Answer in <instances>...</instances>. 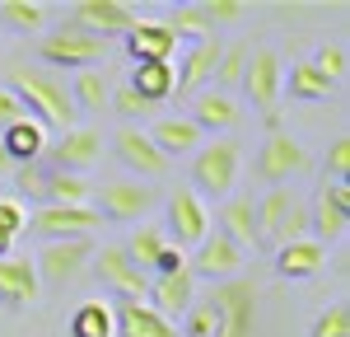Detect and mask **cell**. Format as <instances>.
Masks as SVG:
<instances>
[{
	"label": "cell",
	"mask_w": 350,
	"mask_h": 337,
	"mask_svg": "<svg viewBox=\"0 0 350 337\" xmlns=\"http://www.w3.org/2000/svg\"><path fill=\"white\" fill-rule=\"evenodd\" d=\"M126 52L135 56V66H140V61H173L178 33L163 24V19H140V24L126 33Z\"/></svg>",
	"instance_id": "22"
},
{
	"label": "cell",
	"mask_w": 350,
	"mask_h": 337,
	"mask_svg": "<svg viewBox=\"0 0 350 337\" xmlns=\"http://www.w3.org/2000/svg\"><path fill=\"white\" fill-rule=\"evenodd\" d=\"M168 229H173L168 244H178V249L187 253L215 229V216H211V206L191 192V188H173L168 192Z\"/></svg>",
	"instance_id": "7"
},
{
	"label": "cell",
	"mask_w": 350,
	"mask_h": 337,
	"mask_svg": "<svg viewBox=\"0 0 350 337\" xmlns=\"http://www.w3.org/2000/svg\"><path fill=\"white\" fill-rule=\"evenodd\" d=\"M94 272H98V281H103V286H112L122 300H140V295L150 290L145 272H140L131 258H126V249H122V244H108V249L94 253Z\"/></svg>",
	"instance_id": "14"
},
{
	"label": "cell",
	"mask_w": 350,
	"mask_h": 337,
	"mask_svg": "<svg viewBox=\"0 0 350 337\" xmlns=\"http://www.w3.org/2000/svg\"><path fill=\"white\" fill-rule=\"evenodd\" d=\"M211 300L219 305V333L215 337H252L257 333V286L247 277L219 281L211 290Z\"/></svg>",
	"instance_id": "6"
},
{
	"label": "cell",
	"mask_w": 350,
	"mask_h": 337,
	"mask_svg": "<svg viewBox=\"0 0 350 337\" xmlns=\"http://www.w3.org/2000/svg\"><path fill=\"white\" fill-rule=\"evenodd\" d=\"M28 225L47 239H89V229L103 225V216L94 206H38Z\"/></svg>",
	"instance_id": "15"
},
{
	"label": "cell",
	"mask_w": 350,
	"mask_h": 337,
	"mask_svg": "<svg viewBox=\"0 0 350 337\" xmlns=\"http://www.w3.org/2000/svg\"><path fill=\"white\" fill-rule=\"evenodd\" d=\"M70 337H117V319H112L108 300H84L70 314Z\"/></svg>",
	"instance_id": "31"
},
{
	"label": "cell",
	"mask_w": 350,
	"mask_h": 337,
	"mask_svg": "<svg viewBox=\"0 0 350 337\" xmlns=\"http://www.w3.org/2000/svg\"><path fill=\"white\" fill-rule=\"evenodd\" d=\"M112 150H117V160L131 168V173H140V183H145V178H163V173L173 168V160H163L159 145L145 136V127H122V132L112 136Z\"/></svg>",
	"instance_id": "13"
},
{
	"label": "cell",
	"mask_w": 350,
	"mask_h": 337,
	"mask_svg": "<svg viewBox=\"0 0 350 337\" xmlns=\"http://www.w3.org/2000/svg\"><path fill=\"white\" fill-rule=\"evenodd\" d=\"M10 94L47 132H70L75 127V99H70L66 80L52 75V71H10Z\"/></svg>",
	"instance_id": "1"
},
{
	"label": "cell",
	"mask_w": 350,
	"mask_h": 337,
	"mask_svg": "<svg viewBox=\"0 0 350 337\" xmlns=\"http://www.w3.org/2000/svg\"><path fill=\"white\" fill-rule=\"evenodd\" d=\"M42 61L47 66H70V71H89L94 61H103V52H108V38H98V33H89V28L80 24H66L56 28V33H47L42 38Z\"/></svg>",
	"instance_id": "5"
},
{
	"label": "cell",
	"mask_w": 350,
	"mask_h": 337,
	"mask_svg": "<svg viewBox=\"0 0 350 337\" xmlns=\"http://www.w3.org/2000/svg\"><path fill=\"white\" fill-rule=\"evenodd\" d=\"M131 89L150 103V108L168 103V99L178 94V71H173V61H140V66L131 71Z\"/></svg>",
	"instance_id": "28"
},
{
	"label": "cell",
	"mask_w": 350,
	"mask_h": 337,
	"mask_svg": "<svg viewBox=\"0 0 350 337\" xmlns=\"http://www.w3.org/2000/svg\"><path fill=\"white\" fill-rule=\"evenodd\" d=\"M42 160H52V168H61V173H84L94 160H103V132L70 127V132H61L56 140H47V155Z\"/></svg>",
	"instance_id": "10"
},
{
	"label": "cell",
	"mask_w": 350,
	"mask_h": 337,
	"mask_svg": "<svg viewBox=\"0 0 350 337\" xmlns=\"http://www.w3.org/2000/svg\"><path fill=\"white\" fill-rule=\"evenodd\" d=\"M285 89H290V99H304V103H323L327 94L336 89V84L327 80L323 71L313 66V61H295L290 66V75H285Z\"/></svg>",
	"instance_id": "30"
},
{
	"label": "cell",
	"mask_w": 350,
	"mask_h": 337,
	"mask_svg": "<svg viewBox=\"0 0 350 337\" xmlns=\"http://www.w3.org/2000/svg\"><path fill=\"white\" fill-rule=\"evenodd\" d=\"M257 234H262V244H295V239H313L308 234V206L295 201V197L285 192V188H271L257 206Z\"/></svg>",
	"instance_id": "4"
},
{
	"label": "cell",
	"mask_w": 350,
	"mask_h": 337,
	"mask_svg": "<svg viewBox=\"0 0 350 337\" xmlns=\"http://www.w3.org/2000/svg\"><path fill=\"white\" fill-rule=\"evenodd\" d=\"M42 300V281L33 272V262L28 258H0V305L10 309H33Z\"/></svg>",
	"instance_id": "18"
},
{
	"label": "cell",
	"mask_w": 350,
	"mask_h": 337,
	"mask_svg": "<svg viewBox=\"0 0 350 337\" xmlns=\"http://www.w3.org/2000/svg\"><path fill=\"white\" fill-rule=\"evenodd\" d=\"M163 244H168V229H163L159 221H145V225H135L131 244H122V249H126V258L145 272V267H154V258L163 253Z\"/></svg>",
	"instance_id": "32"
},
{
	"label": "cell",
	"mask_w": 350,
	"mask_h": 337,
	"mask_svg": "<svg viewBox=\"0 0 350 337\" xmlns=\"http://www.w3.org/2000/svg\"><path fill=\"white\" fill-rule=\"evenodd\" d=\"M112 319H117V337H178V323L154 314L145 300H122Z\"/></svg>",
	"instance_id": "25"
},
{
	"label": "cell",
	"mask_w": 350,
	"mask_h": 337,
	"mask_svg": "<svg viewBox=\"0 0 350 337\" xmlns=\"http://www.w3.org/2000/svg\"><path fill=\"white\" fill-rule=\"evenodd\" d=\"M145 295H150L145 305L173 323V319H183V314L191 309V300H196V277H191V272H178V277H154V286H150Z\"/></svg>",
	"instance_id": "23"
},
{
	"label": "cell",
	"mask_w": 350,
	"mask_h": 337,
	"mask_svg": "<svg viewBox=\"0 0 350 337\" xmlns=\"http://www.w3.org/2000/svg\"><path fill=\"white\" fill-rule=\"evenodd\" d=\"M219 333V305L211 295H196L191 309L183 314V337H215Z\"/></svg>",
	"instance_id": "34"
},
{
	"label": "cell",
	"mask_w": 350,
	"mask_h": 337,
	"mask_svg": "<svg viewBox=\"0 0 350 337\" xmlns=\"http://www.w3.org/2000/svg\"><path fill=\"white\" fill-rule=\"evenodd\" d=\"M5 168H10V155H5V145H0V173H5Z\"/></svg>",
	"instance_id": "46"
},
{
	"label": "cell",
	"mask_w": 350,
	"mask_h": 337,
	"mask_svg": "<svg viewBox=\"0 0 350 337\" xmlns=\"http://www.w3.org/2000/svg\"><path fill=\"white\" fill-rule=\"evenodd\" d=\"M308 337H350V309L346 305H327L313 319V333Z\"/></svg>",
	"instance_id": "37"
},
{
	"label": "cell",
	"mask_w": 350,
	"mask_h": 337,
	"mask_svg": "<svg viewBox=\"0 0 350 337\" xmlns=\"http://www.w3.org/2000/svg\"><path fill=\"white\" fill-rule=\"evenodd\" d=\"M243 66H247V47H224V56H219V66H215V89L219 94H234L243 84Z\"/></svg>",
	"instance_id": "35"
},
{
	"label": "cell",
	"mask_w": 350,
	"mask_h": 337,
	"mask_svg": "<svg viewBox=\"0 0 350 337\" xmlns=\"http://www.w3.org/2000/svg\"><path fill=\"white\" fill-rule=\"evenodd\" d=\"M215 229L234 244L239 253H257L262 249V234H257V211H252V197H229L215 216Z\"/></svg>",
	"instance_id": "19"
},
{
	"label": "cell",
	"mask_w": 350,
	"mask_h": 337,
	"mask_svg": "<svg viewBox=\"0 0 350 337\" xmlns=\"http://www.w3.org/2000/svg\"><path fill=\"white\" fill-rule=\"evenodd\" d=\"M42 5H28V0H10V5H0V24H10L14 33H33V28H42Z\"/></svg>",
	"instance_id": "36"
},
{
	"label": "cell",
	"mask_w": 350,
	"mask_h": 337,
	"mask_svg": "<svg viewBox=\"0 0 350 337\" xmlns=\"http://www.w3.org/2000/svg\"><path fill=\"white\" fill-rule=\"evenodd\" d=\"M89 183L80 173H61V168H42L38 183V206H89Z\"/></svg>",
	"instance_id": "29"
},
{
	"label": "cell",
	"mask_w": 350,
	"mask_h": 337,
	"mask_svg": "<svg viewBox=\"0 0 350 337\" xmlns=\"http://www.w3.org/2000/svg\"><path fill=\"white\" fill-rule=\"evenodd\" d=\"M323 267H327V244H318V239H295V244L275 249V272L285 281H308Z\"/></svg>",
	"instance_id": "24"
},
{
	"label": "cell",
	"mask_w": 350,
	"mask_h": 337,
	"mask_svg": "<svg viewBox=\"0 0 350 337\" xmlns=\"http://www.w3.org/2000/svg\"><path fill=\"white\" fill-rule=\"evenodd\" d=\"M243 94H247V103L267 117L271 132H280V94H285V66H280V56L275 47H252L247 52V66H243Z\"/></svg>",
	"instance_id": "3"
},
{
	"label": "cell",
	"mask_w": 350,
	"mask_h": 337,
	"mask_svg": "<svg viewBox=\"0 0 350 337\" xmlns=\"http://www.w3.org/2000/svg\"><path fill=\"white\" fill-rule=\"evenodd\" d=\"M10 244H14V239H10V234H0V258H10Z\"/></svg>",
	"instance_id": "45"
},
{
	"label": "cell",
	"mask_w": 350,
	"mask_h": 337,
	"mask_svg": "<svg viewBox=\"0 0 350 337\" xmlns=\"http://www.w3.org/2000/svg\"><path fill=\"white\" fill-rule=\"evenodd\" d=\"M346 225H350V188L323 178V188L313 192V206H308V234L318 244H336V239H346Z\"/></svg>",
	"instance_id": "8"
},
{
	"label": "cell",
	"mask_w": 350,
	"mask_h": 337,
	"mask_svg": "<svg viewBox=\"0 0 350 337\" xmlns=\"http://www.w3.org/2000/svg\"><path fill=\"white\" fill-rule=\"evenodd\" d=\"M24 225H28V211L19 206V201L0 197V234H10V239H14V234H19Z\"/></svg>",
	"instance_id": "42"
},
{
	"label": "cell",
	"mask_w": 350,
	"mask_h": 337,
	"mask_svg": "<svg viewBox=\"0 0 350 337\" xmlns=\"http://www.w3.org/2000/svg\"><path fill=\"white\" fill-rule=\"evenodd\" d=\"M108 80H103V71H94V66H89V71H80V75H75V84H70V99H75V112H103L108 108Z\"/></svg>",
	"instance_id": "33"
},
{
	"label": "cell",
	"mask_w": 350,
	"mask_h": 337,
	"mask_svg": "<svg viewBox=\"0 0 350 337\" xmlns=\"http://www.w3.org/2000/svg\"><path fill=\"white\" fill-rule=\"evenodd\" d=\"M350 173V136H336L327 145V183H346Z\"/></svg>",
	"instance_id": "41"
},
{
	"label": "cell",
	"mask_w": 350,
	"mask_h": 337,
	"mask_svg": "<svg viewBox=\"0 0 350 337\" xmlns=\"http://www.w3.org/2000/svg\"><path fill=\"white\" fill-rule=\"evenodd\" d=\"M219 56H224V38H219V33L196 38L187 61H183V71H178V94H201V89L211 84V75H215Z\"/></svg>",
	"instance_id": "20"
},
{
	"label": "cell",
	"mask_w": 350,
	"mask_h": 337,
	"mask_svg": "<svg viewBox=\"0 0 350 337\" xmlns=\"http://www.w3.org/2000/svg\"><path fill=\"white\" fill-rule=\"evenodd\" d=\"M89 258H94V244H89V239H47V244L38 249L33 272H38L42 286H66V281H75L84 272Z\"/></svg>",
	"instance_id": "9"
},
{
	"label": "cell",
	"mask_w": 350,
	"mask_h": 337,
	"mask_svg": "<svg viewBox=\"0 0 350 337\" xmlns=\"http://www.w3.org/2000/svg\"><path fill=\"white\" fill-rule=\"evenodd\" d=\"M154 206V188H145V183H103L98 188V216H108V221H140L145 211Z\"/></svg>",
	"instance_id": "17"
},
{
	"label": "cell",
	"mask_w": 350,
	"mask_h": 337,
	"mask_svg": "<svg viewBox=\"0 0 350 337\" xmlns=\"http://www.w3.org/2000/svg\"><path fill=\"white\" fill-rule=\"evenodd\" d=\"M187 117L201 132H229V127L239 122V99H234V94H219V89H201V94H191Z\"/></svg>",
	"instance_id": "27"
},
{
	"label": "cell",
	"mask_w": 350,
	"mask_h": 337,
	"mask_svg": "<svg viewBox=\"0 0 350 337\" xmlns=\"http://www.w3.org/2000/svg\"><path fill=\"white\" fill-rule=\"evenodd\" d=\"M178 272H187V253L178 244H163V253L154 258V277H178Z\"/></svg>",
	"instance_id": "43"
},
{
	"label": "cell",
	"mask_w": 350,
	"mask_h": 337,
	"mask_svg": "<svg viewBox=\"0 0 350 337\" xmlns=\"http://www.w3.org/2000/svg\"><path fill=\"white\" fill-rule=\"evenodd\" d=\"M145 136L159 145L163 160H178V155H196L206 145V132L191 122V117H154V127Z\"/></svg>",
	"instance_id": "21"
},
{
	"label": "cell",
	"mask_w": 350,
	"mask_h": 337,
	"mask_svg": "<svg viewBox=\"0 0 350 337\" xmlns=\"http://www.w3.org/2000/svg\"><path fill=\"white\" fill-rule=\"evenodd\" d=\"M70 24L108 38V33H131V28L140 24V14H135L126 0H80V5L70 10Z\"/></svg>",
	"instance_id": "16"
},
{
	"label": "cell",
	"mask_w": 350,
	"mask_h": 337,
	"mask_svg": "<svg viewBox=\"0 0 350 337\" xmlns=\"http://www.w3.org/2000/svg\"><path fill=\"white\" fill-rule=\"evenodd\" d=\"M24 117H28L24 103H19L10 89H0V132H5V127H14V122H24Z\"/></svg>",
	"instance_id": "44"
},
{
	"label": "cell",
	"mask_w": 350,
	"mask_h": 337,
	"mask_svg": "<svg viewBox=\"0 0 350 337\" xmlns=\"http://www.w3.org/2000/svg\"><path fill=\"white\" fill-rule=\"evenodd\" d=\"M304 168H308V150H304L290 132H267L262 150H257V178L285 183L290 173H304Z\"/></svg>",
	"instance_id": "12"
},
{
	"label": "cell",
	"mask_w": 350,
	"mask_h": 337,
	"mask_svg": "<svg viewBox=\"0 0 350 337\" xmlns=\"http://www.w3.org/2000/svg\"><path fill=\"white\" fill-rule=\"evenodd\" d=\"M196 10H201V19L215 28V24H239L243 14H247V5L239 0H196Z\"/></svg>",
	"instance_id": "38"
},
{
	"label": "cell",
	"mask_w": 350,
	"mask_h": 337,
	"mask_svg": "<svg viewBox=\"0 0 350 337\" xmlns=\"http://www.w3.org/2000/svg\"><path fill=\"white\" fill-rule=\"evenodd\" d=\"M239 267H243V253L219 234V229H211L196 249H191V258H187V272L191 277H206V281H234L239 277Z\"/></svg>",
	"instance_id": "11"
},
{
	"label": "cell",
	"mask_w": 350,
	"mask_h": 337,
	"mask_svg": "<svg viewBox=\"0 0 350 337\" xmlns=\"http://www.w3.org/2000/svg\"><path fill=\"white\" fill-rule=\"evenodd\" d=\"M108 108H112V112H122V117H126V127H131V117H145V112H154V108H150V103H145V99H140V94L131 89V84L112 89V94H108Z\"/></svg>",
	"instance_id": "39"
},
{
	"label": "cell",
	"mask_w": 350,
	"mask_h": 337,
	"mask_svg": "<svg viewBox=\"0 0 350 337\" xmlns=\"http://www.w3.org/2000/svg\"><path fill=\"white\" fill-rule=\"evenodd\" d=\"M47 127L42 122H14V127H5L0 132V145H5V155H10V164H42V155H47Z\"/></svg>",
	"instance_id": "26"
},
{
	"label": "cell",
	"mask_w": 350,
	"mask_h": 337,
	"mask_svg": "<svg viewBox=\"0 0 350 337\" xmlns=\"http://www.w3.org/2000/svg\"><path fill=\"white\" fill-rule=\"evenodd\" d=\"M239 168H243V145L234 136H211L196 155H191V192L201 197H219L229 201L234 188H239Z\"/></svg>",
	"instance_id": "2"
},
{
	"label": "cell",
	"mask_w": 350,
	"mask_h": 337,
	"mask_svg": "<svg viewBox=\"0 0 350 337\" xmlns=\"http://www.w3.org/2000/svg\"><path fill=\"white\" fill-rule=\"evenodd\" d=\"M313 66H318V71H323L327 80L336 84L341 75H346V66H350V56H346V42H327L323 52H318V61H313Z\"/></svg>",
	"instance_id": "40"
}]
</instances>
